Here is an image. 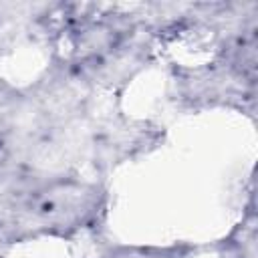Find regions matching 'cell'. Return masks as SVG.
<instances>
[{
  "label": "cell",
  "mask_w": 258,
  "mask_h": 258,
  "mask_svg": "<svg viewBox=\"0 0 258 258\" xmlns=\"http://www.w3.org/2000/svg\"><path fill=\"white\" fill-rule=\"evenodd\" d=\"M105 191L77 173L0 161V240L71 238L99 222Z\"/></svg>",
  "instance_id": "cell-1"
},
{
  "label": "cell",
  "mask_w": 258,
  "mask_h": 258,
  "mask_svg": "<svg viewBox=\"0 0 258 258\" xmlns=\"http://www.w3.org/2000/svg\"><path fill=\"white\" fill-rule=\"evenodd\" d=\"M131 12H103L73 24V50L81 75L95 79L131 77L129 69L145 60V26Z\"/></svg>",
  "instance_id": "cell-2"
}]
</instances>
